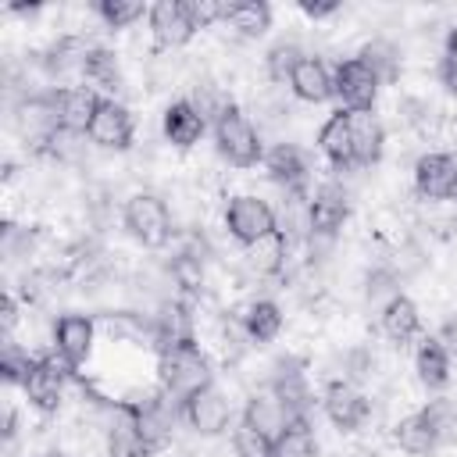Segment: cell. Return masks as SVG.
Masks as SVG:
<instances>
[{
	"label": "cell",
	"instance_id": "26",
	"mask_svg": "<svg viewBox=\"0 0 457 457\" xmlns=\"http://www.w3.org/2000/svg\"><path fill=\"white\" fill-rule=\"evenodd\" d=\"M414 368L425 389H443L450 382V350L436 336H421L414 350Z\"/></svg>",
	"mask_w": 457,
	"mask_h": 457
},
{
	"label": "cell",
	"instance_id": "19",
	"mask_svg": "<svg viewBox=\"0 0 457 457\" xmlns=\"http://www.w3.org/2000/svg\"><path fill=\"white\" fill-rule=\"evenodd\" d=\"M264 171L271 182H278L286 193L293 189H307V157L300 154V146L293 143H275L268 154H264Z\"/></svg>",
	"mask_w": 457,
	"mask_h": 457
},
{
	"label": "cell",
	"instance_id": "25",
	"mask_svg": "<svg viewBox=\"0 0 457 457\" xmlns=\"http://www.w3.org/2000/svg\"><path fill=\"white\" fill-rule=\"evenodd\" d=\"M286 257H289V243H286V236L275 228V232L264 236L261 243L246 246L243 264H246L257 278H271V275H282V271H286Z\"/></svg>",
	"mask_w": 457,
	"mask_h": 457
},
{
	"label": "cell",
	"instance_id": "43",
	"mask_svg": "<svg viewBox=\"0 0 457 457\" xmlns=\"http://www.w3.org/2000/svg\"><path fill=\"white\" fill-rule=\"evenodd\" d=\"M189 11H193L196 29H207V25H214V21H225L228 4H225V0H189Z\"/></svg>",
	"mask_w": 457,
	"mask_h": 457
},
{
	"label": "cell",
	"instance_id": "24",
	"mask_svg": "<svg viewBox=\"0 0 457 457\" xmlns=\"http://www.w3.org/2000/svg\"><path fill=\"white\" fill-rule=\"evenodd\" d=\"M378 325H382V332H386V339H393V343H411L418 332H421V314H418V303L411 300V296H393L386 307H382V314H378Z\"/></svg>",
	"mask_w": 457,
	"mask_h": 457
},
{
	"label": "cell",
	"instance_id": "46",
	"mask_svg": "<svg viewBox=\"0 0 457 457\" xmlns=\"http://www.w3.org/2000/svg\"><path fill=\"white\" fill-rule=\"evenodd\" d=\"M300 11H303L307 18H314V21H318V18H332V14L339 11V4H336V0H325V4H314V0H300Z\"/></svg>",
	"mask_w": 457,
	"mask_h": 457
},
{
	"label": "cell",
	"instance_id": "34",
	"mask_svg": "<svg viewBox=\"0 0 457 457\" xmlns=\"http://www.w3.org/2000/svg\"><path fill=\"white\" fill-rule=\"evenodd\" d=\"M93 11H96V18L107 29H129L132 21H139L143 14H150V7H143L136 0H96Z\"/></svg>",
	"mask_w": 457,
	"mask_h": 457
},
{
	"label": "cell",
	"instance_id": "36",
	"mask_svg": "<svg viewBox=\"0 0 457 457\" xmlns=\"http://www.w3.org/2000/svg\"><path fill=\"white\" fill-rule=\"evenodd\" d=\"M232 450L236 457H275V439L253 428L250 421H239L232 428Z\"/></svg>",
	"mask_w": 457,
	"mask_h": 457
},
{
	"label": "cell",
	"instance_id": "50",
	"mask_svg": "<svg viewBox=\"0 0 457 457\" xmlns=\"http://www.w3.org/2000/svg\"><path fill=\"white\" fill-rule=\"evenodd\" d=\"M350 457H375V453H368V450H353Z\"/></svg>",
	"mask_w": 457,
	"mask_h": 457
},
{
	"label": "cell",
	"instance_id": "51",
	"mask_svg": "<svg viewBox=\"0 0 457 457\" xmlns=\"http://www.w3.org/2000/svg\"><path fill=\"white\" fill-rule=\"evenodd\" d=\"M43 457H68V453H61V450H50V453H43Z\"/></svg>",
	"mask_w": 457,
	"mask_h": 457
},
{
	"label": "cell",
	"instance_id": "37",
	"mask_svg": "<svg viewBox=\"0 0 457 457\" xmlns=\"http://www.w3.org/2000/svg\"><path fill=\"white\" fill-rule=\"evenodd\" d=\"M364 296H368L371 303L382 300V307H386L393 296H400V278H396V271H393L389 264L368 268V275H364Z\"/></svg>",
	"mask_w": 457,
	"mask_h": 457
},
{
	"label": "cell",
	"instance_id": "15",
	"mask_svg": "<svg viewBox=\"0 0 457 457\" xmlns=\"http://www.w3.org/2000/svg\"><path fill=\"white\" fill-rule=\"evenodd\" d=\"M268 393L282 400V407L296 418V414H307L311 407V389H307V378H303V364L293 361V357H282L275 361L271 368V378H268Z\"/></svg>",
	"mask_w": 457,
	"mask_h": 457
},
{
	"label": "cell",
	"instance_id": "7",
	"mask_svg": "<svg viewBox=\"0 0 457 457\" xmlns=\"http://www.w3.org/2000/svg\"><path fill=\"white\" fill-rule=\"evenodd\" d=\"M154 46L157 50H179L196 36V21L189 11V0H157L146 14Z\"/></svg>",
	"mask_w": 457,
	"mask_h": 457
},
{
	"label": "cell",
	"instance_id": "3",
	"mask_svg": "<svg viewBox=\"0 0 457 457\" xmlns=\"http://www.w3.org/2000/svg\"><path fill=\"white\" fill-rule=\"evenodd\" d=\"M214 143H218V154L228 164H236V168H257V164H264L261 132L253 129V121L236 104L214 121Z\"/></svg>",
	"mask_w": 457,
	"mask_h": 457
},
{
	"label": "cell",
	"instance_id": "42",
	"mask_svg": "<svg viewBox=\"0 0 457 457\" xmlns=\"http://www.w3.org/2000/svg\"><path fill=\"white\" fill-rule=\"evenodd\" d=\"M400 114H403L407 125H414V129H421V132L436 121V107H432L428 100H418V96H407V100L400 104Z\"/></svg>",
	"mask_w": 457,
	"mask_h": 457
},
{
	"label": "cell",
	"instance_id": "14",
	"mask_svg": "<svg viewBox=\"0 0 457 457\" xmlns=\"http://www.w3.org/2000/svg\"><path fill=\"white\" fill-rule=\"evenodd\" d=\"M93 339H96V321L89 314H61L54 325V350L71 368H82L89 361Z\"/></svg>",
	"mask_w": 457,
	"mask_h": 457
},
{
	"label": "cell",
	"instance_id": "45",
	"mask_svg": "<svg viewBox=\"0 0 457 457\" xmlns=\"http://www.w3.org/2000/svg\"><path fill=\"white\" fill-rule=\"evenodd\" d=\"M446 350H450V357H457V314H446L443 318V325H439V336H436Z\"/></svg>",
	"mask_w": 457,
	"mask_h": 457
},
{
	"label": "cell",
	"instance_id": "4",
	"mask_svg": "<svg viewBox=\"0 0 457 457\" xmlns=\"http://www.w3.org/2000/svg\"><path fill=\"white\" fill-rule=\"evenodd\" d=\"M14 129L18 136L36 150L46 154V146L54 143V136L61 132V118H57V89H43V93H25L14 104Z\"/></svg>",
	"mask_w": 457,
	"mask_h": 457
},
{
	"label": "cell",
	"instance_id": "22",
	"mask_svg": "<svg viewBox=\"0 0 457 457\" xmlns=\"http://www.w3.org/2000/svg\"><path fill=\"white\" fill-rule=\"evenodd\" d=\"M289 89L303 100V104H325L328 96H336V82L332 71L321 57H303L289 79Z\"/></svg>",
	"mask_w": 457,
	"mask_h": 457
},
{
	"label": "cell",
	"instance_id": "1",
	"mask_svg": "<svg viewBox=\"0 0 457 457\" xmlns=\"http://www.w3.org/2000/svg\"><path fill=\"white\" fill-rule=\"evenodd\" d=\"M121 225L129 228V236L136 243H143L146 250H161L171 243L175 236V221L168 204L157 193H132L121 207Z\"/></svg>",
	"mask_w": 457,
	"mask_h": 457
},
{
	"label": "cell",
	"instance_id": "23",
	"mask_svg": "<svg viewBox=\"0 0 457 457\" xmlns=\"http://www.w3.org/2000/svg\"><path fill=\"white\" fill-rule=\"evenodd\" d=\"M393 439L411 457H428V453H436L443 446V439H439V432H436V425L428 421L425 411H414V414L400 418L396 428H393Z\"/></svg>",
	"mask_w": 457,
	"mask_h": 457
},
{
	"label": "cell",
	"instance_id": "6",
	"mask_svg": "<svg viewBox=\"0 0 457 457\" xmlns=\"http://www.w3.org/2000/svg\"><path fill=\"white\" fill-rule=\"evenodd\" d=\"M71 364L54 350V353H43L32 361L29 375H25V396L29 403L39 411V414H54L61 407V396H64V382L71 378Z\"/></svg>",
	"mask_w": 457,
	"mask_h": 457
},
{
	"label": "cell",
	"instance_id": "40",
	"mask_svg": "<svg viewBox=\"0 0 457 457\" xmlns=\"http://www.w3.org/2000/svg\"><path fill=\"white\" fill-rule=\"evenodd\" d=\"M389 268L396 271V278L403 282V278H411V275H418L421 268H425V253H421V246L418 243H400L396 246V253H393V261H389Z\"/></svg>",
	"mask_w": 457,
	"mask_h": 457
},
{
	"label": "cell",
	"instance_id": "21",
	"mask_svg": "<svg viewBox=\"0 0 457 457\" xmlns=\"http://www.w3.org/2000/svg\"><path fill=\"white\" fill-rule=\"evenodd\" d=\"M346 118H350V136H353L357 168L378 164L382 146H386V129H382V121H378L371 111H346Z\"/></svg>",
	"mask_w": 457,
	"mask_h": 457
},
{
	"label": "cell",
	"instance_id": "35",
	"mask_svg": "<svg viewBox=\"0 0 457 457\" xmlns=\"http://www.w3.org/2000/svg\"><path fill=\"white\" fill-rule=\"evenodd\" d=\"M303 57H307V54H303L296 43H289V39L275 43V46L268 50V57H264L268 79H271V82H289V79H293V71H296V64H300Z\"/></svg>",
	"mask_w": 457,
	"mask_h": 457
},
{
	"label": "cell",
	"instance_id": "12",
	"mask_svg": "<svg viewBox=\"0 0 457 457\" xmlns=\"http://www.w3.org/2000/svg\"><path fill=\"white\" fill-rule=\"evenodd\" d=\"M350 218V196L339 182H321L311 193V239H332Z\"/></svg>",
	"mask_w": 457,
	"mask_h": 457
},
{
	"label": "cell",
	"instance_id": "9",
	"mask_svg": "<svg viewBox=\"0 0 457 457\" xmlns=\"http://www.w3.org/2000/svg\"><path fill=\"white\" fill-rule=\"evenodd\" d=\"M321 407H325L328 421H332L339 432H357V428L371 418V400H368L353 382H346V378L325 382Z\"/></svg>",
	"mask_w": 457,
	"mask_h": 457
},
{
	"label": "cell",
	"instance_id": "13",
	"mask_svg": "<svg viewBox=\"0 0 457 457\" xmlns=\"http://www.w3.org/2000/svg\"><path fill=\"white\" fill-rule=\"evenodd\" d=\"M182 418L189 421L193 432H200V436H218V432L228 428L232 407H228L225 393L211 382V386H204L200 393H193V396L182 403Z\"/></svg>",
	"mask_w": 457,
	"mask_h": 457
},
{
	"label": "cell",
	"instance_id": "47",
	"mask_svg": "<svg viewBox=\"0 0 457 457\" xmlns=\"http://www.w3.org/2000/svg\"><path fill=\"white\" fill-rule=\"evenodd\" d=\"M439 82H443V89H446L450 96H457V61H453V57H443V64H439Z\"/></svg>",
	"mask_w": 457,
	"mask_h": 457
},
{
	"label": "cell",
	"instance_id": "41",
	"mask_svg": "<svg viewBox=\"0 0 457 457\" xmlns=\"http://www.w3.org/2000/svg\"><path fill=\"white\" fill-rule=\"evenodd\" d=\"M371 371H375V357H371L368 346H353V350L343 353V378H346V382L357 386V382L371 378Z\"/></svg>",
	"mask_w": 457,
	"mask_h": 457
},
{
	"label": "cell",
	"instance_id": "48",
	"mask_svg": "<svg viewBox=\"0 0 457 457\" xmlns=\"http://www.w3.org/2000/svg\"><path fill=\"white\" fill-rule=\"evenodd\" d=\"M14 432H18V418H14V411L7 407V411H4V443H11Z\"/></svg>",
	"mask_w": 457,
	"mask_h": 457
},
{
	"label": "cell",
	"instance_id": "39",
	"mask_svg": "<svg viewBox=\"0 0 457 457\" xmlns=\"http://www.w3.org/2000/svg\"><path fill=\"white\" fill-rule=\"evenodd\" d=\"M32 361H36V357H29L14 339H4V357H0V375H4V382L25 386V375H29V368H32Z\"/></svg>",
	"mask_w": 457,
	"mask_h": 457
},
{
	"label": "cell",
	"instance_id": "2",
	"mask_svg": "<svg viewBox=\"0 0 457 457\" xmlns=\"http://www.w3.org/2000/svg\"><path fill=\"white\" fill-rule=\"evenodd\" d=\"M157 375H161V389L186 403L193 393H200L204 386H211V364L200 353V346H182V350H168L157 353Z\"/></svg>",
	"mask_w": 457,
	"mask_h": 457
},
{
	"label": "cell",
	"instance_id": "17",
	"mask_svg": "<svg viewBox=\"0 0 457 457\" xmlns=\"http://www.w3.org/2000/svg\"><path fill=\"white\" fill-rule=\"evenodd\" d=\"M104 104V96L89 86H61L57 89V118H61V129L64 132H86L96 107Z\"/></svg>",
	"mask_w": 457,
	"mask_h": 457
},
{
	"label": "cell",
	"instance_id": "38",
	"mask_svg": "<svg viewBox=\"0 0 457 457\" xmlns=\"http://www.w3.org/2000/svg\"><path fill=\"white\" fill-rule=\"evenodd\" d=\"M421 411L428 414V421L436 425V432H439L443 443H457V403L453 400L439 396V400H428Z\"/></svg>",
	"mask_w": 457,
	"mask_h": 457
},
{
	"label": "cell",
	"instance_id": "31",
	"mask_svg": "<svg viewBox=\"0 0 457 457\" xmlns=\"http://www.w3.org/2000/svg\"><path fill=\"white\" fill-rule=\"evenodd\" d=\"M275 457H318V443L307 414H296L282 428V436L275 439Z\"/></svg>",
	"mask_w": 457,
	"mask_h": 457
},
{
	"label": "cell",
	"instance_id": "8",
	"mask_svg": "<svg viewBox=\"0 0 457 457\" xmlns=\"http://www.w3.org/2000/svg\"><path fill=\"white\" fill-rule=\"evenodd\" d=\"M336 82V100L343 104L339 111H371L375 96H378V75L361 61V57H346L339 61V68L332 71Z\"/></svg>",
	"mask_w": 457,
	"mask_h": 457
},
{
	"label": "cell",
	"instance_id": "11",
	"mask_svg": "<svg viewBox=\"0 0 457 457\" xmlns=\"http://www.w3.org/2000/svg\"><path fill=\"white\" fill-rule=\"evenodd\" d=\"M86 136H89V143H96L104 150H129L132 139H136V121H132V114H129L125 104L104 96V104L96 107Z\"/></svg>",
	"mask_w": 457,
	"mask_h": 457
},
{
	"label": "cell",
	"instance_id": "29",
	"mask_svg": "<svg viewBox=\"0 0 457 457\" xmlns=\"http://www.w3.org/2000/svg\"><path fill=\"white\" fill-rule=\"evenodd\" d=\"M225 25H232L239 36L257 39V36H264L271 29V7L264 0H236L225 11Z\"/></svg>",
	"mask_w": 457,
	"mask_h": 457
},
{
	"label": "cell",
	"instance_id": "30",
	"mask_svg": "<svg viewBox=\"0 0 457 457\" xmlns=\"http://www.w3.org/2000/svg\"><path fill=\"white\" fill-rule=\"evenodd\" d=\"M168 282L179 286L186 296H196L204 289V253H200V246H182L168 261Z\"/></svg>",
	"mask_w": 457,
	"mask_h": 457
},
{
	"label": "cell",
	"instance_id": "16",
	"mask_svg": "<svg viewBox=\"0 0 457 457\" xmlns=\"http://www.w3.org/2000/svg\"><path fill=\"white\" fill-rule=\"evenodd\" d=\"M232 318H236V325L246 332L250 343H271V339L282 332V307H278L275 300H264V296L239 303V307L232 311Z\"/></svg>",
	"mask_w": 457,
	"mask_h": 457
},
{
	"label": "cell",
	"instance_id": "27",
	"mask_svg": "<svg viewBox=\"0 0 457 457\" xmlns=\"http://www.w3.org/2000/svg\"><path fill=\"white\" fill-rule=\"evenodd\" d=\"M243 421H250V425L261 428L264 436L278 439L282 428L293 421V414L282 407L278 396H271V393H253V396L246 400V407H243Z\"/></svg>",
	"mask_w": 457,
	"mask_h": 457
},
{
	"label": "cell",
	"instance_id": "10",
	"mask_svg": "<svg viewBox=\"0 0 457 457\" xmlns=\"http://www.w3.org/2000/svg\"><path fill=\"white\" fill-rule=\"evenodd\" d=\"M414 189L421 200H432V204L453 200L457 196V157L443 150L421 154L414 161Z\"/></svg>",
	"mask_w": 457,
	"mask_h": 457
},
{
	"label": "cell",
	"instance_id": "49",
	"mask_svg": "<svg viewBox=\"0 0 457 457\" xmlns=\"http://www.w3.org/2000/svg\"><path fill=\"white\" fill-rule=\"evenodd\" d=\"M446 57H453V61H457V25L446 32Z\"/></svg>",
	"mask_w": 457,
	"mask_h": 457
},
{
	"label": "cell",
	"instance_id": "32",
	"mask_svg": "<svg viewBox=\"0 0 457 457\" xmlns=\"http://www.w3.org/2000/svg\"><path fill=\"white\" fill-rule=\"evenodd\" d=\"M82 75H86V82H93V86H100V89H118L121 86V71H118V57L107 50V46H89L86 50V57H82V68H79Z\"/></svg>",
	"mask_w": 457,
	"mask_h": 457
},
{
	"label": "cell",
	"instance_id": "33",
	"mask_svg": "<svg viewBox=\"0 0 457 457\" xmlns=\"http://www.w3.org/2000/svg\"><path fill=\"white\" fill-rule=\"evenodd\" d=\"M357 57L378 75V82H396V79H400V50H396L389 39H371V43H364Z\"/></svg>",
	"mask_w": 457,
	"mask_h": 457
},
{
	"label": "cell",
	"instance_id": "28",
	"mask_svg": "<svg viewBox=\"0 0 457 457\" xmlns=\"http://www.w3.org/2000/svg\"><path fill=\"white\" fill-rule=\"evenodd\" d=\"M154 453L157 450L143 439V432L136 428L132 414L121 407V414L107 428V457H154Z\"/></svg>",
	"mask_w": 457,
	"mask_h": 457
},
{
	"label": "cell",
	"instance_id": "18",
	"mask_svg": "<svg viewBox=\"0 0 457 457\" xmlns=\"http://www.w3.org/2000/svg\"><path fill=\"white\" fill-rule=\"evenodd\" d=\"M318 146L325 154V161L336 171H353L357 157H353V136H350V118L346 111H336L321 129H318Z\"/></svg>",
	"mask_w": 457,
	"mask_h": 457
},
{
	"label": "cell",
	"instance_id": "44",
	"mask_svg": "<svg viewBox=\"0 0 457 457\" xmlns=\"http://www.w3.org/2000/svg\"><path fill=\"white\" fill-rule=\"evenodd\" d=\"M0 325H4V339H11V332L18 325V303L11 293H4V300H0Z\"/></svg>",
	"mask_w": 457,
	"mask_h": 457
},
{
	"label": "cell",
	"instance_id": "5",
	"mask_svg": "<svg viewBox=\"0 0 457 457\" xmlns=\"http://www.w3.org/2000/svg\"><path fill=\"white\" fill-rule=\"evenodd\" d=\"M225 228L236 243L243 246H253L261 243L264 236H271L278 228V214L268 200L253 196V193H243V196H232L228 207H225Z\"/></svg>",
	"mask_w": 457,
	"mask_h": 457
},
{
	"label": "cell",
	"instance_id": "20",
	"mask_svg": "<svg viewBox=\"0 0 457 457\" xmlns=\"http://www.w3.org/2000/svg\"><path fill=\"white\" fill-rule=\"evenodd\" d=\"M204 132H207V118L193 107L189 96L168 104V111H164V139H168L171 146L189 150L193 143H200Z\"/></svg>",
	"mask_w": 457,
	"mask_h": 457
}]
</instances>
